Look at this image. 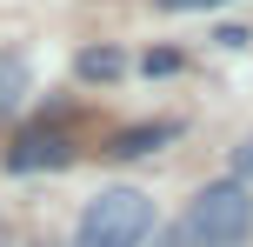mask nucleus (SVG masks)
Listing matches in <instances>:
<instances>
[{
    "mask_svg": "<svg viewBox=\"0 0 253 247\" xmlns=\"http://www.w3.org/2000/svg\"><path fill=\"white\" fill-rule=\"evenodd\" d=\"M153 227H160L153 194H140V187H100L74 221V247H147Z\"/></svg>",
    "mask_w": 253,
    "mask_h": 247,
    "instance_id": "f257e3e1",
    "label": "nucleus"
},
{
    "mask_svg": "<svg viewBox=\"0 0 253 247\" xmlns=\"http://www.w3.org/2000/svg\"><path fill=\"white\" fill-rule=\"evenodd\" d=\"M193 234V247H240L253 234V187L247 181H207L200 194L187 200V221H180Z\"/></svg>",
    "mask_w": 253,
    "mask_h": 247,
    "instance_id": "f03ea898",
    "label": "nucleus"
},
{
    "mask_svg": "<svg viewBox=\"0 0 253 247\" xmlns=\"http://www.w3.org/2000/svg\"><path fill=\"white\" fill-rule=\"evenodd\" d=\"M74 160V141H67L60 127H27L20 141L7 147V167L13 174H40V167H67Z\"/></svg>",
    "mask_w": 253,
    "mask_h": 247,
    "instance_id": "7ed1b4c3",
    "label": "nucleus"
},
{
    "mask_svg": "<svg viewBox=\"0 0 253 247\" xmlns=\"http://www.w3.org/2000/svg\"><path fill=\"white\" fill-rule=\"evenodd\" d=\"M27 94H34V67H27V53H0V114H13Z\"/></svg>",
    "mask_w": 253,
    "mask_h": 247,
    "instance_id": "20e7f679",
    "label": "nucleus"
},
{
    "mask_svg": "<svg viewBox=\"0 0 253 247\" xmlns=\"http://www.w3.org/2000/svg\"><path fill=\"white\" fill-rule=\"evenodd\" d=\"M173 134H180L173 120H160V127H126L120 141H114V154H120V160H140V154H153V147H167Z\"/></svg>",
    "mask_w": 253,
    "mask_h": 247,
    "instance_id": "39448f33",
    "label": "nucleus"
},
{
    "mask_svg": "<svg viewBox=\"0 0 253 247\" xmlns=\"http://www.w3.org/2000/svg\"><path fill=\"white\" fill-rule=\"evenodd\" d=\"M74 74H80V80H120V74H126V53H120V47H80Z\"/></svg>",
    "mask_w": 253,
    "mask_h": 247,
    "instance_id": "423d86ee",
    "label": "nucleus"
},
{
    "mask_svg": "<svg viewBox=\"0 0 253 247\" xmlns=\"http://www.w3.org/2000/svg\"><path fill=\"white\" fill-rule=\"evenodd\" d=\"M147 247H193V234H187V227H153Z\"/></svg>",
    "mask_w": 253,
    "mask_h": 247,
    "instance_id": "0eeeda50",
    "label": "nucleus"
},
{
    "mask_svg": "<svg viewBox=\"0 0 253 247\" xmlns=\"http://www.w3.org/2000/svg\"><path fill=\"white\" fill-rule=\"evenodd\" d=\"M140 67H147V74H180V53H167V47H160V53H147Z\"/></svg>",
    "mask_w": 253,
    "mask_h": 247,
    "instance_id": "6e6552de",
    "label": "nucleus"
},
{
    "mask_svg": "<svg viewBox=\"0 0 253 247\" xmlns=\"http://www.w3.org/2000/svg\"><path fill=\"white\" fill-rule=\"evenodd\" d=\"M233 181H247V187H253V141L240 147V154H233Z\"/></svg>",
    "mask_w": 253,
    "mask_h": 247,
    "instance_id": "1a4fd4ad",
    "label": "nucleus"
},
{
    "mask_svg": "<svg viewBox=\"0 0 253 247\" xmlns=\"http://www.w3.org/2000/svg\"><path fill=\"white\" fill-rule=\"evenodd\" d=\"M167 13H193V7H227V0H160Z\"/></svg>",
    "mask_w": 253,
    "mask_h": 247,
    "instance_id": "9d476101",
    "label": "nucleus"
}]
</instances>
